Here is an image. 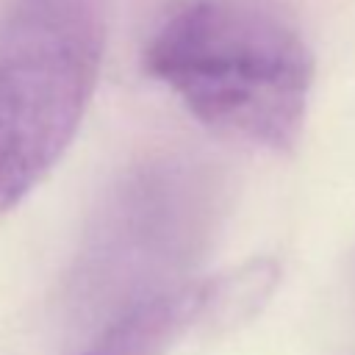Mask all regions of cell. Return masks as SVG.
<instances>
[{"mask_svg":"<svg viewBox=\"0 0 355 355\" xmlns=\"http://www.w3.org/2000/svg\"><path fill=\"white\" fill-rule=\"evenodd\" d=\"M144 69L225 139L288 153L302 136L313 55L263 3L183 0L153 31Z\"/></svg>","mask_w":355,"mask_h":355,"instance_id":"1","label":"cell"},{"mask_svg":"<svg viewBox=\"0 0 355 355\" xmlns=\"http://www.w3.org/2000/svg\"><path fill=\"white\" fill-rule=\"evenodd\" d=\"M214 183L200 164L153 158L125 172L94 211L67 283L75 322L100 330L128 308L183 286L214 222Z\"/></svg>","mask_w":355,"mask_h":355,"instance_id":"2","label":"cell"},{"mask_svg":"<svg viewBox=\"0 0 355 355\" xmlns=\"http://www.w3.org/2000/svg\"><path fill=\"white\" fill-rule=\"evenodd\" d=\"M105 53L103 0H17L0 28V214L69 150Z\"/></svg>","mask_w":355,"mask_h":355,"instance_id":"3","label":"cell"},{"mask_svg":"<svg viewBox=\"0 0 355 355\" xmlns=\"http://www.w3.org/2000/svg\"><path fill=\"white\" fill-rule=\"evenodd\" d=\"M208 319V283L189 280L105 322L78 355H169Z\"/></svg>","mask_w":355,"mask_h":355,"instance_id":"4","label":"cell"},{"mask_svg":"<svg viewBox=\"0 0 355 355\" xmlns=\"http://www.w3.org/2000/svg\"><path fill=\"white\" fill-rule=\"evenodd\" d=\"M280 269L272 258H255L239 269L211 277L208 283V327H233L250 319L275 291Z\"/></svg>","mask_w":355,"mask_h":355,"instance_id":"5","label":"cell"}]
</instances>
